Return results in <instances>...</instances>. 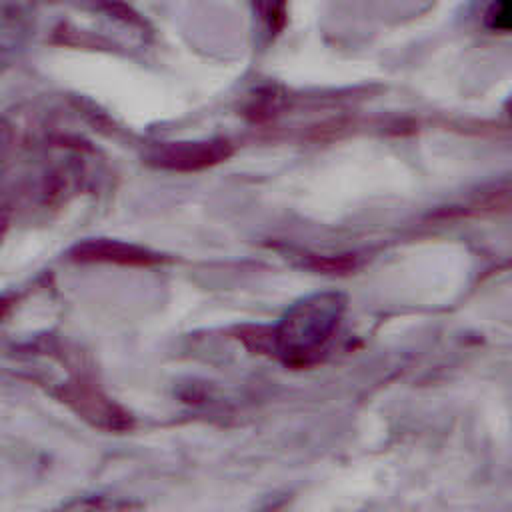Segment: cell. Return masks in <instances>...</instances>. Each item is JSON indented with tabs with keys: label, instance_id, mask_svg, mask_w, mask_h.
Returning <instances> with one entry per match:
<instances>
[{
	"label": "cell",
	"instance_id": "2",
	"mask_svg": "<svg viewBox=\"0 0 512 512\" xmlns=\"http://www.w3.org/2000/svg\"><path fill=\"white\" fill-rule=\"evenodd\" d=\"M484 22L494 32H512V0H490Z\"/></svg>",
	"mask_w": 512,
	"mask_h": 512
},
{
	"label": "cell",
	"instance_id": "1",
	"mask_svg": "<svg viewBox=\"0 0 512 512\" xmlns=\"http://www.w3.org/2000/svg\"><path fill=\"white\" fill-rule=\"evenodd\" d=\"M344 312V298L336 292H322L304 298L278 326V352L292 364H304L324 350L338 328Z\"/></svg>",
	"mask_w": 512,
	"mask_h": 512
}]
</instances>
